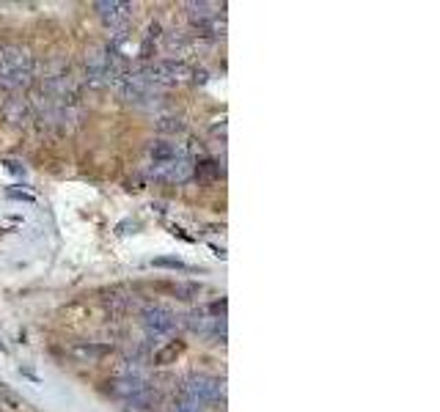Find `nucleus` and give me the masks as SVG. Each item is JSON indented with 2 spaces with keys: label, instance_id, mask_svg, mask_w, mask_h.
<instances>
[{
  "label": "nucleus",
  "instance_id": "1",
  "mask_svg": "<svg viewBox=\"0 0 440 412\" xmlns=\"http://www.w3.org/2000/svg\"><path fill=\"white\" fill-rule=\"evenodd\" d=\"M127 74V61L122 58L116 44H105V47H94L86 55V77L91 86H110V83H122Z\"/></svg>",
  "mask_w": 440,
  "mask_h": 412
},
{
  "label": "nucleus",
  "instance_id": "2",
  "mask_svg": "<svg viewBox=\"0 0 440 412\" xmlns=\"http://www.w3.org/2000/svg\"><path fill=\"white\" fill-rule=\"evenodd\" d=\"M33 83V58L20 44L0 47V88L22 91Z\"/></svg>",
  "mask_w": 440,
  "mask_h": 412
},
{
  "label": "nucleus",
  "instance_id": "3",
  "mask_svg": "<svg viewBox=\"0 0 440 412\" xmlns=\"http://www.w3.org/2000/svg\"><path fill=\"white\" fill-rule=\"evenodd\" d=\"M141 77L143 80H149L152 86H157L160 91L165 88V86H179V83H188L190 77H193V69L188 64H182V61H155V64L143 66L141 69Z\"/></svg>",
  "mask_w": 440,
  "mask_h": 412
},
{
  "label": "nucleus",
  "instance_id": "4",
  "mask_svg": "<svg viewBox=\"0 0 440 412\" xmlns=\"http://www.w3.org/2000/svg\"><path fill=\"white\" fill-rule=\"evenodd\" d=\"M195 173V162L190 154H179V157L162 159V162H152L149 165V176L155 182H171V185H185L190 176Z\"/></svg>",
  "mask_w": 440,
  "mask_h": 412
},
{
  "label": "nucleus",
  "instance_id": "5",
  "mask_svg": "<svg viewBox=\"0 0 440 412\" xmlns=\"http://www.w3.org/2000/svg\"><path fill=\"white\" fill-rule=\"evenodd\" d=\"M220 393H223V385H220L218 377H209V374H190L185 380V387H182V399L195 401L198 407L218 401Z\"/></svg>",
  "mask_w": 440,
  "mask_h": 412
},
{
  "label": "nucleus",
  "instance_id": "6",
  "mask_svg": "<svg viewBox=\"0 0 440 412\" xmlns=\"http://www.w3.org/2000/svg\"><path fill=\"white\" fill-rule=\"evenodd\" d=\"M119 91L132 105H152V99H157L160 94L157 86H152L149 80H143L141 72H129L124 80L119 83Z\"/></svg>",
  "mask_w": 440,
  "mask_h": 412
},
{
  "label": "nucleus",
  "instance_id": "7",
  "mask_svg": "<svg viewBox=\"0 0 440 412\" xmlns=\"http://www.w3.org/2000/svg\"><path fill=\"white\" fill-rule=\"evenodd\" d=\"M141 321L146 327V333L152 338H162V335H171L174 327H176V317L174 311L162 308V305H146L143 314H141Z\"/></svg>",
  "mask_w": 440,
  "mask_h": 412
},
{
  "label": "nucleus",
  "instance_id": "8",
  "mask_svg": "<svg viewBox=\"0 0 440 412\" xmlns=\"http://www.w3.org/2000/svg\"><path fill=\"white\" fill-rule=\"evenodd\" d=\"M94 8L99 20L113 31H124L132 17V3H124V0H99Z\"/></svg>",
  "mask_w": 440,
  "mask_h": 412
},
{
  "label": "nucleus",
  "instance_id": "9",
  "mask_svg": "<svg viewBox=\"0 0 440 412\" xmlns=\"http://www.w3.org/2000/svg\"><path fill=\"white\" fill-rule=\"evenodd\" d=\"M185 8L193 17V22L201 28H209L212 22H218L220 11H223V6H218V3H188Z\"/></svg>",
  "mask_w": 440,
  "mask_h": 412
},
{
  "label": "nucleus",
  "instance_id": "10",
  "mask_svg": "<svg viewBox=\"0 0 440 412\" xmlns=\"http://www.w3.org/2000/svg\"><path fill=\"white\" fill-rule=\"evenodd\" d=\"M110 352V347H102V344H77L72 347V354L80 360V363H96L99 357H105Z\"/></svg>",
  "mask_w": 440,
  "mask_h": 412
},
{
  "label": "nucleus",
  "instance_id": "11",
  "mask_svg": "<svg viewBox=\"0 0 440 412\" xmlns=\"http://www.w3.org/2000/svg\"><path fill=\"white\" fill-rule=\"evenodd\" d=\"M182 352H185V344H182V341H171L168 347L160 349L157 354H155V363H157V366H168V363H174Z\"/></svg>",
  "mask_w": 440,
  "mask_h": 412
},
{
  "label": "nucleus",
  "instance_id": "12",
  "mask_svg": "<svg viewBox=\"0 0 440 412\" xmlns=\"http://www.w3.org/2000/svg\"><path fill=\"white\" fill-rule=\"evenodd\" d=\"M155 267H165V270H188V264L179 261V258H155Z\"/></svg>",
  "mask_w": 440,
  "mask_h": 412
},
{
  "label": "nucleus",
  "instance_id": "13",
  "mask_svg": "<svg viewBox=\"0 0 440 412\" xmlns=\"http://www.w3.org/2000/svg\"><path fill=\"white\" fill-rule=\"evenodd\" d=\"M160 129H162V132H182L185 124H182L179 119H162V121H160Z\"/></svg>",
  "mask_w": 440,
  "mask_h": 412
},
{
  "label": "nucleus",
  "instance_id": "14",
  "mask_svg": "<svg viewBox=\"0 0 440 412\" xmlns=\"http://www.w3.org/2000/svg\"><path fill=\"white\" fill-rule=\"evenodd\" d=\"M8 168H11L14 173H25V168H20V162H8Z\"/></svg>",
  "mask_w": 440,
  "mask_h": 412
}]
</instances>
